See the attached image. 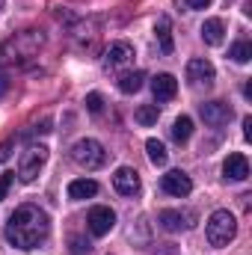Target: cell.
<instances>
[{
    "label": "cell",
    "instance_id": "1",
    "mask_svg": "<svg viewBox=\"0 0 252 255\" xmlns=\"http://www.w3.org/2000/svg\"><path fill=\"white\" fill-rule=\"evenodd\" d=\"M48 232H51V220L36 205H21L18 211H12V217L6 223V241L15 250H24V253L45 244Z\"/></svg>",
    "mask_w": 252,
    "mask_h": 255
},
{
    "label": "cell",
    "instance_id": "2",
    "mask_svg": "<svg viewBox=\"0 0 252 255\" xmlns=\"http://www.w3.org/2000/svg\"><path fill=\"white\" fill-rule=\"evenodd\" d=\"M205 235H208V244L211 247H229L238 235V220L232 211H214L208 217V226H205Z\"/></svg>",
    "mask_w": 252,
    "mask_h": 255
},
{
    "label": "cell",
    "instance_id": "3",
    "mask_svg": "<svg viewBox=\"0 0 252 255\" xmlns=\"http://www.w3.org/2000/svg\"><path fill=\"white\" fill-rule=\"evenodd\" d=\"M71 157H74V163L77 166H83V169H101L104 163H107V151H104V145L98 142V139H77L74 145H71Z\"/></svg>",
    "mask_w": 252,
    "mask_h": 255
},
{
    "label": "cell",
    "instance_id": "4",
    "mask_svg": "<svg viewBox=\"0 0 252 255\" xmlns=\"http://www.w3.org/2000/svg\"><path fill=\"white\" fill-rule=\"evenodd\" d=\"M45 160H48V148H45V145H30V148L21 154V163H18V178H21L24 184L36 181V175L42 172Z\"/></svg>",
    "mask_w": 252,
    "mask_h": 255
},
{
    "label": "cell",
    "instance_id": "5",
    "mask_svg": "<svg viewBox=\"0 0 252 255\" xmlns=\"http://www.w3.org/2000/svg\"><path fill=\"white\" fill-rule=\"evenodd\" d=\"M86 223H89V232H92L95 238H104V235H110V229L116 226V214H113L107 205H95V208L89 211Z\"/></svg>",
    "mask_w": 252,
    "mask_h": 255
},
{
    "label": "cell",
    "instance_id": "6",
    "mask_svg": "<svg viewBox=\"0 0 252 255\" xmlns=\"http://www.w3.org/2000/svg\"><path fill=\"white\" fill-rule=\"evenodd\" d=\"M160 187L169 193V196H175V199H184V196H190V190H193V181H190L187 172L172 169V172H166V175L160 178Z\"/></svg>",
    "mask_w": 252,
    "mask_h": 255
},
{
    "label": "cell",
    "instance_id": "7",
    "mask_svg": "<svg viewBox=\"0 0 252 255\" xmlns=\"http://www.w3.org/2000/svg\"><path fill=\"white\" fill-rule=\"evenodd\" d=\"M199 113H202V119L211 128H223V125H229V119H232V107L226 101H205L199 107Z\"/></svg>",
    "mask_w": 252,
    "mask_h": 255
},
{
    "label": "cell",
    "instance_id": "8",
    "mask_svg": "<svg viewBox=\"0 0 252 255\" xmlns=\"http://www.w3.org/2000/svg\"><path fill=\"white\" fill-rule=\"evenodd\" d=\"M193 220H196V214H190V211H175V208H166V211L157 214V223H160L166 232H184V229L193 226Z\"/></svg>",
    "mask_w": 252,
    "mask_h": 255
},
{
    "label": "cell",
    "instance_id": "9",
    "mask_svg": "<svg viewBox=\"0 0 252 255\" xmlns=\"http://www.w3.org/2000/svg\"><path fill=\"white\" fill-rule=\"evenodd\" d=\"M214 77H217V71H214V65L211 60H205V57H196V60H190L187 63V80L193 86H208V83H214Z\"/></svg>",
    "mask_w": 252,
    "mask_h": 255
},
{
    "label": "cell",
    "instance_id": "10",
    "mask_svg": "<svg viewBox=\"0 0 252 255\" xmlns=\"http://www.w3.org/2000/svg\"><path fill=\"white\" fill-rule=\"evenodd\" d=\"M223 175L232 178V181H247L250 178V160H247V154H241V151L229 154L226 163H223Z\"/></svg>",
    "mask_w": 252,
    "mask_h": 255
},
{
    "label": "cell",
    "instance_id": "11",
    "mask_svg": "<svg viewBox=\"0 0 252 255\" xmlns=\"http://www.w3.org/2000/svg\"><path fill=\"white\" fill-rule=\"evenodd\" d=\"M113 187L122 193V196H136L139 193V175H136V169L119 166L116 175H113Z\"/></svg>",
    "mask_w": 252,
    "mask_h": 255
},
{
    "label": "cell",
    "instance_id": "12",
    "mask_svg": "<svg viewBox=\"0 0 252 255\" xmlns=\"http://www.w3.org/2000/svg\"><path fill=\"white\" fill-rule=\"evenodd\" d=\"M151 92L157 101H172L178 92V80L172 74H157V77H151Z\"/></svg>",
    "mask_w": 252,
    "mask_h": 255
},
{
    "label": "cell",
    "instance_id": "13",
    "mask_svg": "<svg viewBox=\"0 0 252 255\" xmlns=\"http://www.w3.org/2000/svg\"><path fill=\"white\" fill-rule=\"evenodd\" d=\"M130 60H133V48H130L127 42H116V45H110V51H107V65H110V68L127 65Z\"/></svg>",
    "mask_w": 252,
    "mask_h": 255
},
{
    "label": "cell",
    "instance_id": "14",
    "mask_svg": "<svg viewBox=\"0 0 252 255\" xmlns=\"http://www.w3.org/2000/svg\"><path fill=\"white\" fill-rule=\"evenodd\" d=\"M95 193H98V184H95L92 178H77V181L68 184V199H74V202H80V199H92Z\"/></svg>",
    "mask_w": 252,
    "mask_h": 255
},
{
    "label": "cell",
    "instance_id": "15",
    "mask_svg": "<svg viewBox=\"0 0 252 255\" xmlns=\"http://www.w3.org/2000/svg\"><path fill=\"white\" fill-rule=\"evenodd\" d=\"M223 33H226V27H223L220 18H208V21L202 24V39H205V45H223Z\"/></svg>",
    "mask_w": 252,
    "mask_h": 255
},
{
    "label": "cell",
    "instance_id": "16",
    "mask_svg": "<svg viewBox=\"0 0 252 255\" xmlns=\"http://www.w3.org/2000/svg\"><path fill=\"white\" fill-rule=\"evenodd\" d=\"M154 33H157V42H160V51L163 54H172V27H169V18L163 15V18H157V24H154Z\"/></svg>",
    "mask_w": 252,
    "mask_h": 255
},
{
    "label": "cell",
    "instance_id": "17",
    "mask_svg": "<svg viewBox=\"0 0 252 255\" xmlns=\"http://www.w3.org/2000/svg\"><path fill=\"white\" fill-rule=\"evenodd\" d=\"M142 80H145V74L142 71H125L122 77H119V89L130 95V92H139L142 89Z\"/></svg>",
    "mask_w": 252,
    "mask_h": 255
},
{
    "label": "cell",
    "instance_id": "18",
    "mask_svg": "<svg viewBox=\"0 0 252 255\" xmlns=\"http://www.w3.org/2000/svg\"><path fill=\"white\" fill-rule=\"evenodd\" d=\"M190 136H193V119L190 116H178L175 125H172V139L175 142H187Z\"/></svg>",
    "mask_w": 252,
    "mask_h": 255
},
{
    "label": "cell",
    "instance_id": "19",
    "mask_svg": "<svg viewBox=\"0 0 252 255\" xmlns=\"http://www.w3.org/2000/svg\"><path fill=\"white\" fill-rule=\"evenodd\" d=\"M145 151H148V160H151L154 166H163L166 157H169V154H166V145H163L160 139H148V142H145Z\"/></svg>",
    "mask_w": 252,
    "mask_h": 255
},
{
    "label": "cell",
    "instance_id": "20",
    "mask_svg": "<svg viewBox=\"0 0 252 255\" xmlns=\"http://www.w3.org/2000/svg\"><path fill=\"white\" fill-rule=\"evenodd\" d=\"M229 57H232L235 63H250V60H252V45L247 42V39L235 42V45H232V51H229Z\"/></svg>",
    "mask_w": 252,
    "mask_h": 255
},
{
    "label": "cell",
    "instance_id": "21",
    "mask_svg": "<svg viewBox=\"0 0 252 255\" xmlns=\"http://www.w3.org/2000/svg\"><path fill=\"white\" fill-rule=\"evenodd\" d=\"M157 116H160L157 104H142V107L136 110V122H139V125H154V122H157Z\"/></svg>",
    "mask_w": 252,
    "mask_h": 255
},
{
    "label": "cell",
    "instance_id": "22",
    "mask_svg": "<svg viewBox=\"0 0 252 255\" xmlns=\"http://www.w3.org/2000/svg\"><path fill=\"white\" fill-rule=\"evenodd\" d=\"M86 110H89V113H101V110H104V98H101L98 92H89V95H86Z\"/></svg>",
    "mask_w": 252,
    "mask_h": 255
},
{
    "label": "cell",
    "instance_id": "23",
    "mask_svg": "<svg viewBox=\"0 0 252 255\" xmlns=\"http://www.w3.org/2000/svg\"><path fill=\"white\" fill-rule=\"evenodd\" d=\"M12 181H15V172H3L0 175V199H6V193L12 187Z\"/></svg>",
    "mask_w": 252,
    "mask_h": 255
},
{
    "label": "cell",
    "instance_id": "24",
    "mask_svg": "<svg viewBox=\"0 0 252 255\" xmlns=\"http://www.w3.org/2000/svg\"><path fill=\"white\" fill-rule=\"evenodd\" d=\"M71 253H74V255H83V253H89V244H86L83 238H77V235H74V238H71Z\"/></svg>",
    "mask_w": 252,
    "mask_h": 255
},
{
    "label": "cell",
    "instance_id": "25",
    "mask_svg": "<svg viewBox=\"0 0 252 255\" xmlns=\"http://www.w3.org/2000/svg\"><path fill=\"white\" fill-rule=\"evenodd\" d=\"M184 3H187L190 9H208L211 6V0H184Z\"/></svg>",
    "mask_w": 252,
    "mask_h": 255
},
{
    "label": "cell",
    "instance_id": "26",
    "mask_svg": "<svg viewBox=\"0 0 252 255\" xmlns=\"http://www.w3.org/2000/svg\"><path fill=\"white\" fill-rule=\"evenodd\" d=\"M9 154H12V142H3V145H0V163L9 160Z\"/></svg>",
    "mask_w": 252,
    "mask_h": 255
},
{
    "label": "cell",
    "instance_id": "27",
    "mask_svg": "<svg viewBox=\"0 0 252 255\" xmlns=\"http://www.w3.org/2000/svg\"><path fill=\"white\" fill-rule=\"evenodd\" d=\"M244 136H247V139H252V116H247V119H244Z\"/></svg>",
    "mask_w": 252,
    "mask_h": 255
},
{
    "label": "cell",
    "instance_id": "28",
    "mask_svg": "<svg viewBox=\"0 0 252 255\" xmlns=\"http://www.w3.org/2000/svg\"><path fill=\"white\" fill-rule=\"evenodd\" d=\"M6 89H9V80H6V77H3V74H0V95H3V92H6Z\"/></svg>",
    "mask_w": 252,
    "mask_h": 255
}]
</instances>
